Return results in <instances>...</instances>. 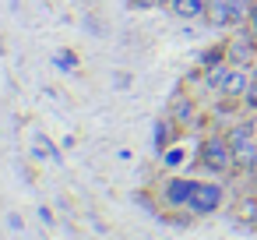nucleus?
<instances>
[{
  "mask_svg": "<svg viewBox=\"0 0 257 240\" xmlns=\"http://www.w3.org/2000/svg\"><path fill=\"white\" fill-rule=\"evenodd\" d=\"M197 159L208 173H232L236 170V155H232V145H229L225 131L204 134L201 145H197Z\"/></svg>",
  "mask_w": 257,
  "mask_h": 240,
  "instance_id": "f257e3e1",
  "label": "nucleus"
},
{
  "mask_svg": "<svg viewBox=\"0 0 257 240\" xmlns=\"http://www.w3.org/2000/svg\"><path fill=\"white\" fill-rule=\"evenodd\" d=\"M229 145H232V155H236V170L232 173H250L253 159H257V127L250 120H239L225 131Z\"/></svg>",
  "mask_w": 257,
  "mask_h": 240,
  "instance_id": "f03ea898",
  "label": "nucleus"
},
{
  "mask_svg": "<svg viewBox=\"0 0 257 240\" xmlns=\"http://www.w3.org/2000/svg\"><path fill=\"white\" fill-rule=\"evenodd\" d=\"M225 60H229L232 67L250 71V64H257V39H253L246 29L232 32V36L225 39Z\"/></svg>",
  "mask_w": 257,
  "mask_h": 240,
  "instance_id": "7ed1b4c3",
  "label": "nucleus"
},
{
  "mask_svg": "<svg viewBox=\"0 0 257 240\" xmlns=\"http://www.w3.org/2000/svg\"><path fill=\"white\" fill-rule=\"evenodd\" d=\"M222 201H225L222 184H215V180H197V187H194V194H190V201H187V212H194V215H211L215 208H222Z\"/></svg>",
  "mask_w": 257,
  "mask_h": 240,
  "instance_id": "20e7f679",
  "label": "nucleus"
},
{
  "mask_svg": "<svg viewBox=\"0 0 257 240\" xmlns=\"http://www.w3.org/2000/svg\"><path fill=\"white\" fill-rule=\"evenodd\" d=\"M194 187H197V180H190V177H166L162 180V187H159V194H162V205H169V208H187V201H190V194H194Z\"/></svg>",
  "mask_w": 257,
  "mask_h": 240,
  "instance_id": "39448f33",
  "label": "nucleus"
},
{
  "mask_svg": "<svg viewBox=\"0 0 257 240\" xmlns=\"http://www.w3.org/2000/svg\"><path fill=\"white\" fill-rule=\"evenodd\" d=\"M169 117H173L183 131L201 127V106H197V99H194V96H176V103H173Z\"/></svg>",
  "mask_w": 257,
  "mask_h": 240,
  "instance_id": "423d86ee",
  "label": "nucleus"
},
{
  "mask_svg": "<svg viewBox=\"0 0 257 240\" xmlns=\"http://www.w3.org/2000/svg\"><path fill=\"white\" fill-rule=\"evenodd\" d=\"M246 89H250V71L232 67V71L225 74V82H222L218 96H222V99H243V96H246Z\"/></svg>",
  "mask_w": 257,
  "mask_h": 240,
  "instance_id": "0eeeda50",
  "label": "nucleus"
},
{
  "mask_svg": "<svg viewBox=\"0 0 257 240\" xmlns=\"http://www.w3.org/2000/svg\"><path fill=\"white\" fill-rule=\"evenodd\" d=\"M169 11L183 22H201L208 15V0H169Z\"/></svg>",
  "mask_w": 257,
  "mask_h": 240,
  "instance_id": "6e6552de",
  "label": "nucleus"
},
{
  "mask_svg": "<svg viewBox=\"0 0 257 240\" xmlns=\"http://www.w3.org/2000/svg\"><path fill=\"white\" fill-rule=\"evenodd\" d=\"M204 22H208L211 29H229V25H232V0H208Z\"/></svg>",
  "mask_w": 257,
  "mask_h": 240,
  "instance_id": "1a4fd4ad",
  "label": "nucleus"
},
{
  "mask_svg": "<svg viewBox=\"0 0 257 240\" xmlns=\"http://www.w3.org/2000/svg\"><path fill=\"white\" fill-rule=\"evenodd\" d=\"M229 71H232V64H229V60H222V64H211V67H204V74H201V82H204V89H211V92H218Z\"/></svg>",
  "mask_w": 257,
  "mask_h": 240,
  "instance_id": "9d476101",
  "label": "nucleus"
},
{
  "mask_svg": "<svg viewBox=\"0 0 257 240\" xmlns=\"http://www.w3.org/2000/svg\"><path fill=\"white\" fill-rule=\"evenodd\" d=\"M180 131H183V127H180L173 117H169V120H159V127H155V148L166 152V145H173V138H176Z\"/></svg>",
  "mask_w": 257,
  "mask_h": 240,
  "instance_id": "9b49d317",
  "label": "nucleus"
},
{
  "mask_svg": "<svg viewBox=\"0 0 257 240\" xmlns=\"http://www.w3.org/2000/svg\"><path fill=\"white\" fill-rule=\"evenodd\" d=\"M253 8H257V0H232V25H236V29H239V25L246 29Z\"/></svg>",
  "mask_w": 257,
  "mask_h": 240,
  "instance_id": "f8f14e48",
  "label": "nucleus"
},
{
  "mask_svg": "<svg viewBox=\"0 0 257 240\" xmlns=\"http://www.w3.org/2000/svg\"><path fill=\"white\" fill-rule=\"evenodd\" d=\"M187 159H190V155H187V148H180V145H169V148L162 152V166H166V170H176V166L187 163Z\"/></svg>",
  "mask_w": 257,
  "mask_h": 240,
  "instance_id": "ddd939ff",
  "label": "nucleus"
},
{
  "mask_svg": "<svg viewBox=\"0 0 257 240\" xmlns=\"http://www.w3.org/2000/svg\"><path fill=\"white\" fill-rule=\"evenodd\" d=\"M222 60H225V43H218V46L204 50V57H201V67H211V64H222Z\"/></svg>",
  "mask_w": 257,
  "mask_h": 240,
  "instance_id": "4468645a",
  "label": "nucleus"
},
{
  "mask_svg": "<svg viewBox=\"0 0 257 240\" xmlns=\"http://www.w3.org/2000/svg\"><path fill=\"white\" fill-rule=\"evenodd\" d=\"M239 106H243L246 113H257V85H250V89H246V96L239 99Z\"/></svg>",
  "mask_w": 257,
  "mask_h": 240,
  "instance_id": "2eb2a0df",
  "label": "nucleus"
},
{
  "mask_svg": "<svg viewBox=\"0 0 257 240\" xmlns=\"http://www.w3.org/2000/svg\"><path fill=\"white\" fill-rule=\"evenodd\" d=\"M53 60H57V64H64V71H74V67H78V57H74L71 50H60Z\"/></svg>",
  "mask_w": 257,
  "mask_h": 240,
  "instance_id": "dca6fc26",
  "label": "nucleus"
},
{
  "mask_svg": "<svg viewBox=\"0 0 257 240\" xmlns=\"http://www.w3.org/2000/svg\"><path fill=\"white\" fill-rule=\"evenodd\" d=\"M239 208H243V219H246V222H253V226H257V201H243V205H239Z\"/></svg>",
  "mask_w": 257,
  "mask_h": 240,
  "instance_id": "f3484780",
  "label": "nucleus"
},
{
  "mask_svg": "<svg viewBox=\"0 0 257 240\" xmlns=\"http://www.w3.org/2000/svg\"><path fill=\"white\" fill-rule=\"evenodd\" d=\"M134 8H141V11H152V8H162L166 0H131Z\"/></svg>",
  "mask_w": 257,
  "mask_h": 240,
  "instance_id": "a211bd4d",
  "label": "nucleus"
},
{
  "mask_svg": "<svg viewBox=\"0 0 257 240\" xmlns=\"http://www.w3.org/2000/svg\"><path fill=\"white\" fill-rule=\"evenodd\" d=\"M246 32L257 39V8H253V15H250V22H246Z\"/></svg>",
  "mask_w": 257,
  "mask_h": 240,
  "instance_id": "6ab92c4d",
  "label": "nucleus"
},
{
  "mask_svg": "<svg viewBox=\"0 0 257 240\" xmlns=\"http://www.w3.org/2000/svg\"><path fill=\"white\" fill-rule=\"evenodd\" d=\"M250 85H257V64H250Z\"/></svg>",
  "mask_w": 257,
  "mask_h": 240,
  "instance_id": "aec40b11",
  "label": "nucleus"
},
{
  "mask_svg": "<svg viewBox=\"0 0 257 240\" xmlns=\"http://www.w3.org/2000/svg\"><path fill=\"white\" fill-rule=\"evenodd\" d=\"M253 191H257V177H253Z\"/></svg>",
  "mask_w": 257,
  "mask_h": 240,
  "instance_id": "412c9836",
  "label": "nucleus"
}]
</instances>
